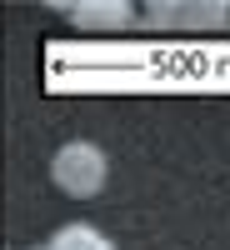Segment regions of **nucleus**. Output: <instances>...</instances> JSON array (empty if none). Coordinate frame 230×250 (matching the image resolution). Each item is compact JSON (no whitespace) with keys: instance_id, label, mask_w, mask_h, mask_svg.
I'll return each instance as SVG.
<instances>
[{"instance_id":"obj_2","label":"nucleus","mask_w":230,"mask_h":250,"mask_svg":"<svg viewBox=\"0 0 230 250\" xmlns=\"http://www.w3.org/2000/svg\"><path fill=\"white\" fill-rule=\"evenodd\" d=\"M75 15V25H85V30H120V25H130L135 10L125 5V0H110V5H70Z\"/></svg>"},{"instance_id":"obj_4","label":"nucleus","mask_w":230,"mask_h":250,"mask_svg":"<svg viewBox=\"0 0 230 250\" xmlns=\"http://www.w3.org/2000/svg\"><path fill=\"white\" fill-rule=\"evenodd\" d=\"M45 250H50V245H45Z\"/></svg>"},{"instance_id":"obj_1","label":"nucleus","mask_w":230,"mask_h":250,"mask_svg":"<svg viewBox=\"0 0 230 250\" xmlns=\"http://www.w3.org/2000/svg\"><path fill=\"white\" fill-rule=\"evenodd\" d=\"M105 150L100 145H90V140H70V145H60L55 150V160H50V175H55V185L65 195H75V200H90V195H100L105 190Z\"/></svg>"},{"instance_id":"obj_3","label":"nucleus","mask_w":230,"mask_h":250,"mask_svg":"<svg viewBox=\"0 0 230 250\" xmlns=\"http://www.w3.org/2000/svg\"><path fill=\"white\" fill-rule=\"evenodd\" d=\"M50 250H115L95 225H60L50 235Z\"/></svg>"}]
</instances>
